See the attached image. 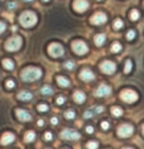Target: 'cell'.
<instances>
[{
    "instance_id": "cell-1",
    "label": "cell",
    "mask_w": 144,
    "mask_h": 149,
    "mask_svg": "<svg viewBox=\"0 0 144 149\" xmlns=\"http://www.w3.org/2000/svg\"><path fill=\"white\" fill-rule=\"evenodd\" d=\"M41 75H43V70L40 68H34V66L25 68L21 71V79L24 82H34L41 78Z\"/></svg>"
},
{
    "instance_id": "cell-2",
    "label": "cell",
    "mask_w": 144,
    "mask_h": 149,
    "mask_svg": "<svg viewBox=\"0 0 144 149\" xmlns=\"http://www.w3.org/2000/svg\"><path fill=\"white\" fill-rule=\"evenodd\" d=\"M19 21L24 28H32V26H34L36 23H37V16H36L34 12L25 11V12H23V13L20 15Z\"/></svg>"
},
{
    "instance_id": "cell-3",
    "label": "cell",
    "mask_w": 144,
    "mask_h": 149,
    "mask_svg": "<svg viewBox=\"0 0 144 149\" xmlns=\"http://www.w3.org/2000/svg\"><path fill=\"white\" fill-rule=\"evenodd\" d=\"M23 45V38L20 36H12L6 41V49L8 52H16Z\"/></svg>"
},
{
    "instance_id": "cell-4",
    "label": "cell",
    "mask_w": 144,
    "mask_h": 149,
    "mask_svg": "<svg viewBox=\"0 0 144 149\" xmlns=\"http://www.w3.org/2000/svg\"><path fill=\"white\" fill-rule=\"evenodd\" d=\"M120 98L126 102V103H135L139 99V95L136 91L131 90V88H126L120 93Z\"/></svg>"
},
{
    "instance_id": "cell-5",
    "label": "cell",
    "mask_w": 144,
    "mask_h": 149,
    "mask_svg": "<svg viewBox=\"0 0 144 149\" xmlns=\"http://www.w3.org/2000/svg\"><path fill=\"white\" fill-rule=\"evenodd\" d=\"M48 53L54 58H59V57L64 56V46L61 44H58V42H53V44L49 45Z\"/></svg>"
},
{
    "instance_id": "cell-6",
    "label": "cell",
    "mask_w": 144,
    "mask_h": 149,
    "mask_svg": "<svg viewBox=\"0 0 144 149\" xmlns=\"http://www.w3.org/2000/svg\"><path fill=\"white\" fill-rule=\"evenodd\" d=\"M71 49H73V52L77 53L78 56H83V54H86L87 50H89L87 45H86L83 41H81V40H75V41H73V44H71Z\"/></svg>"
},
{
    "instance_id": "cell-7",
    "label": "cell",
    "mask_w": 144,
    "mask_h": 149,
    "mask_svg": "<svg viewBox=\"0 0 144 149\" xmlns=\"http://www.w3.org/2000/svg\"><path fill=\"white\" fill-rule=\"evenodd\" d=\"M134 133V127L130 125V124H122L118 128V135L120 137H128Z\"/></svg>"
},
{
    "instance_id": "cell-8",
    "label": "cell",
    "mask_w": 144,
    "mask_h": 149,
    "mask_svg": "<svg viewBox=\"0 0 144 149\" xmlns=\"http://www.w3.org/2000/svg\"><path fill=\"white\" fill-rule=\"evenodd\" d=\"M101 70L105 74H114L116 70V65L113 61H103L101 63Z\"/></svg>"
},
{
    "instance_id": "cell-9",
    "label": "cell",
    "mask_w": 144,
    "mask_h": 149,
    "mask_svg": "<svg viewBox=\"0 0 144 149\" xmlns=\"http://www.w3.org/2000/svg\"><path fill=\"white\" fill-rule=\"evenodd\" d=\"M107 21V16H106L103 12H96L93 17L90 19V23L94 24V25H102Z\"/></svg>"
},
{
    "instance_id": "cell-10",
    "label": "cell",
    "mask_w": 144,
    "mask_h": 149,
    "mask_svg": "<svg viewBox=\"0 0 144 149\" xmlns=\"http://www.w3.org/2000/svg\"><path fill=\"white\" fill-rule=\"evenodd\" d=\"M61 137H62L64 140H78V139L81 137V135H79L77 131L64 130L62 132H61Z\"/></svg>"
},
{
    "instance_id": "cell-11",
    "label": "cell",
    "mask_w": 144,
    "mask_h": 149,
    "mask_svg": "<svg viewBox=\"0 0 144 149\" xmlns=\"http://www.w3.org/2000/svg\"><path fill=\"white\" fill-rule=\"evenodd\" d=\"M73 8L75 9L77 12L82 13V12H85L86 9L89 8V1H86V0H74Z\"/></svg>"
},
{
    "instance_id": "cell-12",
    "label": "cell",
    "mask_w": 144,
    "mask_h": 149,
    "mask_svg": "<svg viewBox=\"0 0 144 149\" xmlns=\"http://www.w3.org/2000/svg\"><path fill=\"white\" fill-rule=\"evenodd\" d=\"M111 91L113 90H111L110 86H107V84H101L95 91V96H98V98H103V96L110 95Z\"/></svg>"
},
{
    "instance_id": "cell-13",
    "label": "cell",
    "mask_w": 144,
    "mask_h": 149,
    "mask_svg": "<svg viewBox=\"0 0 144 149\" xmlns=\"http://www.w3.org/2000/svg\"><path fill=\"white\" fill-rule=\"evenodd\" d=\"M16 116H17V119H19L20 121H31V119H32L31 113H29L28 111L20 110V108H17L16 110Z\"/></svg>"
},
{
    "instance_id": "cell-14",
    "label": "cell",
    "mask_w": 144,
    "mask_h": 149,
    "mask_svg": "<svg viewBox=\"0 0 144 149\" xmlns=\"http://www.w3.org/2000/svg\"><path fill=\"white\" fill-rule=\"evenodd\" d=\"M79 77H81L82 81H85V82L94 81V78H95L94 73L90 70V69H83V70L81 71V74H79Z\"/></svg>"
},
{
    "instance_id": "cell-15",
    "label": "cell",
    "mask_w": 144,
    "mask_h": 149,
    "mask_svg": "<svg viewBox=\"0 0 144 149\" xmlns=\"http://www.w3.org/2000/svg\"><path fill=\"white\" fill-rule=\"evenodd\" d=\"M15 135L12 132H6L3 136H1V140H0V144L1 145H9L11 143H13L15 141Z\"/></svg>"
},
{
    "instance_id": "cell-16",
    "label": "cell",
    "mask_w": 144,
    "mask_h": 149,
    "mask_svg": "<svg viewBox=\"0 0 144 149\" xmlns=\"http://www.w3.org/2000/svg\"><path fill=\"white\" fill-rule=\"evenodd\" d=\"M73 99H74V102H75V103L81 104V103H83V102L86 100V96H85V94L82 93V91H74Z\"/></svg>"
},
{
    "instance_id": "cell-17",
    "label": "cell",
    "mask_w": 144,
    "mask_h": 149,
    "mask_svg": "<svg viewBox=\"0 0 144 149\" xmlns=\"http://www.w3.org/2000/svg\"><path fill=\"white\" fill-rule=\"evenodd\" d=\"M57 83H58L61 87H69V86H70V81H69L68 78H65V77H62V75L57 77Z\"/></svg>"
},
{
    "instance_id": "cell-18",
    "label": "cell",
    "mask_w": 144,
    "mask_h": 149,
    "mask_svg": "<svg viewBox=\"0 0 144 149\" xmlns=\"http://www.w3.org/2000/svg\"><path fill=\"white\" fill-rule=\"evenodd\" d=\"M32 96H33V95H32L29 91H20V93L17 94V98H19L20 100H25V102L31 100Z\"/></svg>"
},
{
    "instance_id": "cell-19",
    "label": "cell",
    "mask_w": 144,
    "mask_h": 149,
    "mask_svg": "<svg viewBox=\"0 0 144 149\" xmlns=\"http://www.w3.org/2000/svg\"><path fill=\"white\" fill-rule=\"evenodd\" d=\"M1 63H3L4 69H7V70H13V69H15L13 61H12V59H9V58H4L3 61H1Z\"/></svg>"
},
{
    "instance_id": "cell-20",
    "label": "cell",
    "mask_w": 144,
    "mask_h": 149,
    "mask_svg": "<svg viewBox=\"0 0 144 149\" xmlns=\"http://www.w3.org/2000/svg\"><path fill=\"white\" fill-rule=\"evenodd\" d=\"M94 41H95V45L96 46H102L103 44H105V41H106V36H105V34H102V33H99V34H96V36H95Z\"/></svg>"
},
{
    "instance_id": "cell-21",
    "label": "cell",
    "mask_w": 144,
    "mask_h": 149,
    "mask_svg": "<svg viewBox=\"0 0 144 149\" xmlns=\"http://www.w3.org/2000/svg\"><path fill=\"white\" fill-rule=\"evenodd\" d=\"M34 139H36V133H34L33 131H28V132L24 135V140H25V143H32Z\"/></svg>"
},
{
    "instance_id": "cell-22",
    "label": "cell",
    "mask_w": 144,
    "mask_h": 149,
    "mask_svg": "<svg viewBox=\"0 0 144 149\" xmlns=\"http://www.w3.org/2000/svg\"><path fill=\"white\" fill-rule=\"evenodd\" d=\"M41 94H43V95H52L53 90H52L50 86H44V87L41 88Z\"/></svg>"
},
{
    "instance_id": "cell-23",
    "label": "cell",
    "mask_w": 144,
    "mask_h": 149,
    "mask_svg": "<svg viewBox=\"0 0 144 149\" xmlns=\"http://www.w3.org/2000/svg\"><path fill=\"white\" fill-rule=\"evenodd\" d=\"M132 61L131 59H127L126 61V63H124V73H130L131 70H132Z\"/></svg>"
},
{
    "instance_id": "cell-24",
    "label": "cell",
    "mask_w": 144,
    "mask_h": 149,
    "mask_svg": "<svg viewBox=\"0 0 144 149\" xmlns=\"http://www.w3.org/2000/svg\"><path fill=\"white\" fill-rule=\"evenodd\" d=\"M123 26H124V23H123V20L116 19L115 21H114V28H115V29H122Z\"/></svg>"
},
{
    "instance_id": "cell-25",
    "label": "cell",
    "mask_w": 144,
    "mask_h": 149,
    "mask_svg": "<svg viewBox=\"0 0 144 149\" xmlns=\"http://www.w3.org/2000/svg\"><path fill=\"white\" fill-rule=\"evenodd\" d=\"M111 112H113L114 116H122V115H123V110H122L120 107H113Z\"/></svg>"
},
{
    "instance_id": "cell-26",
    "label": "cell",
    "mask_w": 144,
    "mask_h": 149,
    "mask_svg": "<svg viewBox=\"0 0 144 149\" xmlns=\"http://www.w3.org/2000/svg\"><path fill=\"white\" fill-rule=\"evenodd\" d=\"M139 16H140V13H139L138 9H132V11H131V13H130V19L131 20H138Z\"/></svg>"
},
{
    "instance_id": "cell-27",
    "label": "cell",
    "mask_w": 144,
    "mask_h": 149,
    "mask_svg": "<svg viewBox=\"0 0 144 149\" xmlns=\"http://www.w3.org/2000/svg\"><path fill=\"white\" fill-rule=\"evenodd\" d=\"M37 110H38L40 112H46V111L49 110V106H48V104L41 103V104H38V106H37Z\"/></svg>"
},
{
    "instance_id": "cell-28",
    "label": "cell",
    "mask_w": 144,
    "mask_h": 149,
    "mask_svg": "<svg viewBox=\"0 0 144 149\" xmlns=\"http://www.w3.org/2000/svg\"><path fill=\"white\" fill-rule=\"evenodd\" d=\"M111 50H113L114 53H116V52H120L122 50V45L119 44V42H114L113 46H111Z\"/></svg>"
},
{
    "instance_id": "cell-29",
    "label": "cell",
    "mask_w": 144,
    "mask_h": 149,
    "mask_svg": "<svg viewBox=\"0 0 144 149\" xmlns=\"http://www.w3.org/2000/svg\"><path fill=\"white\" fill-rule=\"evenodd\" d=\"M86 148L87 149H96L98 148V143H96V141H89V143L86 144Z\"/></svg>"
},
{
    "instance_id": "cell-30",
    "label": "cell",
    "mask_w": 144,
    "mask_h": 149,
    "mask_svg": "<svg viewBox=\"0 0 144 149\" xmlns=\"http://www.w3.org/2000/svg\"><path fill=\"white\" fill-rule=\"evenodd\" d=\"M65 118H66V119H70V120H71V119L75 118V112H74L73 110L66 111V112H65Z\"/></svg>"
},
{
    "instance_id": "cell-31",
    "label": "cell",
    "mask_w": 144,
    "mask_h": 149,
    "mask_svg": "<svg viewBox=\"0 0 144 149\" xmlns=\"http://www.w3.org/2000/svg\"><path fill=\"white\" fill-rule=\"evenodd\" d=\"M135 36H136L135 31H132V29H131V31L127 32V36H126V37H127V40H134V38H135Z\"/></svg>"
},
{
    "instance_id": "cell-32",
    "label": "cell",
    "mask_w": 144,
    "mask_h": 149,
    "mask_svg": "<svg viewBox=\"0 0 144 149\" xmlns=\"http://www.w3.org/2000/svg\"><path fill=\"white\" fill-rule=\"evenodd\" d=\"M65 69H69V70L74 69V62L73 61H66L65 62Z\"/></svg>"
},
{
    "instance_id": "cell-33",
    "label": "cell",
    "mask_w": 144,
    "mask_h": 149,
    "mask_svg": "<svg viewBox=\"0 0 144 149\" xmlns=\"http://www.w3.org/2000/svg\"><path fill=\"white\" fill-rule=\"evenodd\" d=\"M6 86L8 88H13L15 87V82L12 81V79H8V81H7V83H6Z\"/></svg>"
},
{
    "instance_id": "cell-34",
    "label": "cell",
    "mask_w": 144,
    "mask_h": 149,
    "mask_svg": "<svg viewBox=\"0 0 144 149\" xmlns=\"http://www.w3.org/2000/svg\"><path fill=\"white\" fill-rule=\"evenodd\" d=\"M7 29V24L6 23H3V21H0V34L3 33L4 31Z\"/></svg>"
},
{
    "instance_id": "cell-35",
    "label": "cell",
    "mask_w": 144,
    "mask_h": 149,
    "mask_svg": "<svg viewBox=\"0 0 144 149\" xmlns=\"http://www.w3.org/2000/svg\"><path fill=\"white\" fill-rule=\"evenodd\" d=\"M44 137H45V140H46V141H50L52 139H53V135H52V132H45Z\"/></svg>"
},
{
    "instance_id": "cell-36",
    "label": "cell",
    "mask_w": 144,
    "mask_h": 149,
    "mask_svg": "<svg viewBox=\"0 0 144 149\" xmlns=\"http://www.w3.org/2000/svg\"><path fill=\"white\" fill-rule=\"evenodd\" d=\"M56 102H57V104H59V106H61V104L65 103V98H64V96H58Z\"/></svg>"
},
{
    "instance_id": "cell-37",
    "label": "cell",
    "mask_w": 144,
    "mask_h": 149,
    "mask_svg": "<svg viewBox=\"0 0 144 149\" xmlns=\"http://www.w3.org/2000/svg\"><path fill=\"white\" fill-rule=\"evenodd\" d=\"M101 127H102V130H108V127H110V124H108L107 121H102Z\"/></svg>"
},
{
    "instance_id": "cell-38",
    "label": "cell",
    "mask_w": 144,
    "mask_h": 149,
    "mask_svg": "<svg viewBox=\"0 0 144 149\" xmlns=\"http://www.w3.org/2000/svg\"><path fill=\"white\" fill-rule=\"evenodd\" d=\"M83 116H85V119H91V116H93V112H91V111H86V112L83 113Z\"/></svg>"
},
{
    "instance_id": "cell-39",
    "label": "cell",
    "mask_w": 144,
    "mask_h": 149,
    "mask_svg": "<svg viewBox=\"0 0 144 149\" xmlns=\"http://www.w3.org/2000/svg\"><path fill=\"white\" fill-rule=\"evenodd\" d=\"M7 6H8V8L9 9H13V8H16V3H13V1H9V3L8 4H7Z\"/></svg>"
},
{
    "instance_id": "cell-40",
    "label": "cell",
    "mask_w": 144,
    "mask_h": 149,
    "mask_svg": "<svg viewBox=\"0 0 144 149\" xmlns=\"http://www.w3.org/2000/svg\"><path fill=\"white\" fill-rule=\"evenodd\" d=\"M95 112L96 113L103 112V107H102V106H96V107H95Z\"/></svg>"
},
{
    "instance_id": "cell-41",
    "label": "cell",
    "mask_w": 144,
    "mask_h": 149,
    "mask_svg": "<svg viewBox=\"0 0 144 149\" xmlns=\"http://www.w3.org/2000/svg\"><path fill=\"white\" fill-rule=\"evenodd\" d=\"M86 132H87V133H93V132H94L93 127H91V125H87V127H86Z\"/></svg>"
},
{
    "instance_id": "cell-42",
    "label": "cell",
    "mask_w": 144,
    "mask_h": 149,
    "mask_svg": "<svg viewBox=\"0 0 144 149\" xmlns=\"http://www.w3.org/2000/svg\"><path fill=\"white\" fill-rule=\"evenodd\" d=\"M50 123L53 124V125H56V124H58V119H57V118H52Z\"/></svg>"
},
{
    "instance_id": "cell-43",
    "label": "cell",
    "mask_w": 144,
    "mask_h": 149,
    "mask_svg": "<svg viewBox=\"0 0 144 149\" xmlns=\"http://www.w3.org/2000/svg\"><path fill=\"white\" fill-rule=\"evenodd\" d=\"M37 125H38V127H43L44 125V120H38V121H37Z\"/></svg>"
},
{
    "instance_id": "cell-44",
    "label": "cell",
    "mask_w": 144,
    "mask_h": 149,
    "mask_svg": "<svg viewBox=\"0 0 144 149\" xmlns=\"http://www.w3.org/2000/svg\"><path fill=\"white\" fill-rule=\"evenodd\" d=\"M12 31L16 32V31H17V26H16V25H13V26H12Z\"/></svg>"
},
{
    "instance_id": "cell-45",
    "label": "cell",
    "mask_w": 144,
    "mask_h": 149,
    "mask_svg": "<svg viewBox=\"0 0 144 149\" xmlns=\"http://www.w3.org/2000/svg\"><path fill=\"white\" fill-rule=\"evenodd\" d=\"M25 3H31V1H33V0H24Z\"/></svg>"
},
{
    "instance_id": "cell-46",
    "label": "cell",
    "mask_w": 144,
    "mask_h": 149,
    "mask_svg": "<svg viewBox=\"0 0 144 149\" xmlns=\"http://www.w3.org/2000/svg\"><path fill=\"white\" fill-rule=\"evenodd\" d=\"M141 130H143V133H144V124H143V127H141Z\"/></svg>"
},
{
    "instance_id": "cell-47",
    "label": "cell",
    "mask_w": 144,
    "mask_h": 149,
    "mask_svg": "<svg viewBox=\"0 0 144 149\" xmlns=\"http://www.w3.org/2000/svg\"><path fill=\"white\" fill-rule=\"evenodd\" d=\"M43 1H45V3H48V1H49V0H43Z\"/></svg>"
},
{
    "instance_id": "cell-48",
    "label": "cell",
    "mask_w": 144,
    "mask_h": 149,
    "mask_svg": "<svg viewBox=\"0 0 144 149\" xmlns=\"http://www.w3.org/2000/svg\"><path fill=\"white\" fill-rule=\"evenodd\" d=\"M124 149H132V148H124Z\"/></svg>"
},
{
    "instance_id": "cell-49",
    "label": "cell",
    "mask_w": 144,
    "mask_h": 149,
    "mask_svg": "<svg viewBox=\"0 0 144 149\" xmlns=\"http://www.w3.org/2000/svg\"><path fill=\"white\" fill-rule=\"evenodd\" d=\"M64 149H69V148H64Z\"/></svg>"
}]
</instances>
